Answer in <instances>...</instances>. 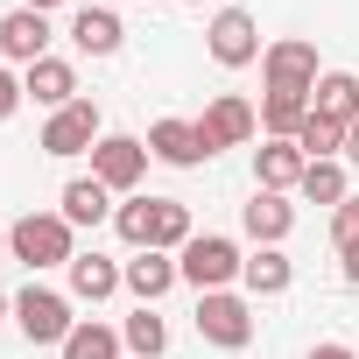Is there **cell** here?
<instances>
[{"mask_svg":"<svg viewBox=\"0 0 359 359\" xmlns=\"http://www.w3.org/2000/svg\"><path fill=\"white\" fill-rule=\"evenodd\" d=\"M8 254H15L22 268H71V261H78L71 219H64V212H22V219L8 226Z\"/></svg>","mask_w":359,"mask_h":359,"instance_id":"1","label":"cell"},{"mask_svg":"<svg viewBox=\"0 0 359 359\" xmlns=\"http://www.w3.org/2000/svg\"><path fill=\"white\" fill-rule=\"evenodd\" d=\"M15 324H22V338L29 345H64L71 331H78V317H71V296H57V289H22L15 296Z\"/></svg>","mask_w":359,"mask_h":359,"instance_id":"2","label":"cell"},{"mask_svg":"<svg viewBox=\"0 0 359 359\" xmlns=\"http://www.w3.org/2000/svg\"><path fill=\"white\" fill-rule=\"evenodd\" d=\"M176 268H184V282L205 296V289H226V282H233L247 261H240V247H233V240H219V233H198V240L184 247V261H176Z\"/></svg>","mask_w":359,"mask_h":359,"instance_id":"3","label":"cell"},{"mask_svg":"<svg viewBox=\"0 0 359 359\" xmlns=\"http://www.w3.org/2000/svg\"><path fill=\"white\" fill-rule=\"evenodd\" d=\"M205 50H212V64L247 71V64L261 57V29H254V15H247V8H219L212 29H205Z\"/></svg>","mask_w":359,"mask_h":359,"instance_id":"4","label":"cell"},{"mask_svg":"<svg viewBox=\"0 0 359 359\" xmlns=\"http://www.w3.org/2000/svg\"><path fill=\"white\" fill-rule=\"evenodd\" d=\"M198 338H212V345L240 352V345L254 338V310H247L233 289H205V296H198Z\"/></svg>","mask_w":359,"mask_h":359,"instance_id":"5","label":"cell"},{"mask_svg":"<svg viewBox=\"0 0 359 359\" xmlns=\"http://www.w3.org/2000/svg\"><path fill=\"white\" fill-rule=\"evenodd\" d=\"M92 176H99L106 191H127V198H134V184L148 176V141H134V134H99Z\"/></svg>","mask_w":359,"mask_h":359,"instance_id":"6","label":"cell"},{"mask_svg":"<svg viewBox=\"0 0 359 359\" xmlns=\"http://www.w3.org/2000/svg\"><path fill=\"white\" fill-rule=\"evenodd\" d=\"M261 71H268V92H303V99H310L317 78H324V71H317V50H310L303 36L268 43V50H261Z\"/></svg>","mask_w":359,"mask_h":359,"instance_id":"7","label":"cell"},{"mask_svg":"<svg viewBox=\"0 0 359 359\" xmlns=\"http://www.w3.org/2000/svg\"><path fill=\"white\" fill-rule=\"evenodd\" d=\"M254 127H261V113L247 106V99H233V92H219L205 113H198V134H205V148L219 155V148H247L254 141Z\"/></svg>","mask_w":359,"mask_h":359,"instance_id":"8","label":"cell"},{"mask_svg":"<svg viewBox=\"0 0 359 359\" xmlns=\"http://www.w3.org/2000/svg\"><path fill=\"white\" fill-rule=\"evenodd\" d=\"M85 148H99V106L92 99H71L64 113H50L43 155H85Z\"/></svg>","mask_w":359,"mask_h":359,"instance_id":"9","label":"cell"},{"mask_svg":"<svg viewBox=\"0 0 359 359\" xmlns=\"http://www.w3.org/2000/svg\"><path fill=\"white\" fill-rule=\"evenodd\" d=\"M148 155H155V162H169V169H198L212 148H205L198 120H155V127H148Z\"/></svg>","mask_w":359,"mask_h":359,"instance_id":"10","label":"cell"},{"mask_svg":"<svg viewBox=\"0 0 359 359\" xmlns=\"http://www.w3.org/2000/svg\"><path fill=\"white\" fill-rule=\"evenodd\" d=\"M0 57H8V64H43L50 57V15L15 8L8 22H0Z\"/></svg>","mask_w":359,"mask_h":359,"instance_id":"11","label":"cell"},{"mask_svg":"<svg viewBox=\"0 0 359 359\" xmlns=\"http://www.w3.org/2000/svg\"><path fill=\"white\" fill-rule=\"evenodd\" d=\"M303 169H310V155H303L296 141H261V148H254V176H261V191H282V198H289V191L303 184Z\"/></svg>","mask_w":359,"mask_h":359,"instance_id":"12","label":"cell"},{"mask_svg":"<svg viewBox=\"0 0 359 359\" xmlns=\"http://www.w3.org/2000/svg\"><path fill=\"white\" fill-rule=\"evenodd\" d=\"M240 226H247V240H254V247H275V240H289L296 205H289L282 191H254V205L240 212Z\"/></svg>","mask_w":359,"mask_h":359,"instance_id":"13","label":"cell"},{"mask_svg":"<svg viewBox=\"0 0 359 359\" xmlns=\"http://www.w3.org/2000/svg\"><path fill=\"white\" fill-rule=\"evenodd\" d=\"M22 92H29L36 106H50V113H64V106L78 99V71H71L64 57H43V64H29V78H22Z\"/></svg>","mask_w":359,"mask_h":359,"instance_id":"14","label":"cell"},{"mask_svg":"<svg viewBox=\"0 0 359 359\" xmlns=\"http://www.w3.org/2000/svg\"><path fill=\"white\" fill-rule=\"evenodd\" d=\"M71 43H78L85 57H113V50L127 43V29H120L113 8H78V15H71Z\"/></svg>","mask_w":359,"mask_h":359,"instance_id":"15","label":"cell"},{"mask_svg":"<svg viewBox=\"0 0 359 359\" xmlns=\"http://www.w3.org/2000/svg\"><path fill=\"white\" fill-rule=\"evenodd\" d=\"M176 282H184V268H176L169 254H155V247H141V254L127 261V289H134L141 303H155V296H169Z\"/></svg>","mask_w":359,"mask_h":359,"instance_id":"16","label":"cell"},{"mask_svg":"<svg viewBox=\"0 0 359 359\" xmlns=\"http://www.w3.org/2000/svg\"><path fill=\"white\" fill-rule=\"evenodd\" d=\"M113 289H127V268H113L106 254H78L71 261V296L78 303H106Z\"/></svg>","mask_w":359,"mask_h":359,"instance_id":"17","label":"cell"},{"mask_svg":"<svg viewBox=\"0 0 359 359\" xmlns=\"http://www.w3.org/2000/svg\"><path fill=\"white\" fill-rule=\"evenodd\" d=\"M310 113H324V120L352 127V120H359V78H352V71H324V78H317V92H310Z\"/></svg>","mask_w":359,"mask_h":359,"instance_id":"18","label":"cell"},{"mask_svg":"<svg viewBox=\"0 0 359 359\" xmlns=\"http://www.w3.org/2000/svg\"><path fill=\"white\" fill-rule=\"evenodd\" d=\"M64 219H71V226H99V219H113V191L99 184V176H71V184H64Z\"/></svg>","mask_w":359,"mask_h":359,"instance_id":"19","label":"cell"},{"mask_svg":"<svg viewBox=\"0 0 359 359\" xmlns=\"http://www.w3.org/2000/svg\"><path fill=\"white\" fill-rule=\"evenodd\" d=\"M303 120H310V99H303V92H268V99H261V134H268V141H296Z\"/></svg>","mask_w":359,"mask_h":359,"instance_id":"20","label":"cell"},{"mask_svg":"<svg viewBox=\"0 0 359 359\" xmlns=\"http://www.w3.org/2000/svg\"><path fill=\"white\" fill-rule=\"evenodd\" d=\"M240 282H247L254 296H282V289L296 282V268H289V254H282V247H261V254H247Z\"/></svg>","mask_w":359,"mask_h":359,"instance_id":"21","label":"cell"},{"mask_svg":"<svg viewBox=\"0 0 359 359\" xmlns=\"http://www.w3.org/2000/svg\"><path fill=\"white\" fill-rule=\"evenodd\" d=\"M120 345H127L134 359H162V352H169V324L155 317V303H141V310L120 324Z\"/></svg>","mask_w":359,"mask_h":359,"instance_id":"22","label":"cell"},{"mask_svg":"<svg viewBox=\"0 0 359 359\" xmlns=\"http://www.w3.org/2000/svg\"><path fill=\"white\" fill-rule=\"evenodd\" d=\"M296 148H303L310 162H338V155H345V127L324 120V113H310V120L296 127Z\"/></svg>","mask_w":359,"mask_h":359,"instance_id":"23","label":"cell"},{"mask_svg":"<svg viewBox=\"0 0 359 359\" xmlns=\"http://www.w3.org/2000/svg\"><path fill=\"white\" fill-rule=\"evenodd\" d=\"M64 359H120V331H113V324L78 317V331L64 338Z\"/></svg>","mask_w":359,"mask_h":359,"instance_id":"24","label":"cell"},{"mask_svg":"<svg viewBox=\"0 0 359 359\" xmlns=\"http://www.w3.org/2000/svg\"><path fill=\"white\" fill-rule=\"evenodd\" d=\"M296 191H303L310 205H331V212H338V205L352 198V191H345V162H310V169H303V184H296Z\"/></svg>","mask_w":359,"mask_h":359,"instance_id":"25","label":"cell"},{"mask_svg":"<svg viewBox=\"0 0 359 359\" xmlns=\"http://www.w3.org/2000/svg\"><path fill=\"white\" fill-rule=\"evenodd\" d=\"M113 226H120V240H127V247L141 254V247L155 240V198H127V205L113 212Z\"/></svg>","mask_w":359,"mask_h":359,"instance_id":"26","label":"cell"},{"mask_svg":"<svg viewBox=\"0 0 359 359\" xmlns=\"http://www.w3.org/2000/svg\"><path fill=\"white\" fill-rule=\"evenodd\" d=\"M331 240H338V254H352V247H359V198H345V205L331 212Z\"/></svg>","mask_w":359,"mask_h":359,"instance_id":"27","label":"cell"},{"mask_svg":"<svg viewBox=\"0 0 359 359\" xmlns=\"http://www.w3.org/2000/svg\"><path fill=\"white\" fill-rule=\"evenodd\" d=\"M22 99H29V92H22V78H15V71H0V120H8Z\"/></svg>","mask_w":359,"mask_h":359,"instance_id":"28","label":"cell"},{"mask_svg":"<svg viewBox=\"0 0 359 359\" xmlns=\"http://www.w3.org/2000/svg\"><path fill=\"white\" fill-rule=\"evenodd\" d=\"M310 359H359L352 345H310Z\"/></svg>","mask_w":359,"mask_h":359,"instance_id":"29","label":"cell"},{"mask_svg":"<svg viewBox=\"0 0 359 359\" xmlns=\"http://www.w3.org/2000/svg\"><path fill=\"white\" fill-rule=\"evenodd\" d=\"M338 261H345V282L359 289V247H352V254H338Z\"/></svg>","mask_w":359,"mask_h":359,"instance_id":"30","label":"cell"},{"mask_svg":"<svg viewBox=\"0 0 359 359\" xmlns=\"http://www.w3.org/2000/svg\"><path fill=\"white\" fill-rule=\"evenodd\" d=\"M345 162H359V120L345 127Z\"/></svg>","mask_w":359,"mask_h":359,"instance_id":"31","label":"cell"},{"mask_svg":"<svg viewBox=\"0 0 359 359\" xmlns=\"http://www.w3.org/2000/svg\"><path fill=\"white\" fill-rule=\"evenodd\" d=\"M22 8H36V15H50V8H64V0H22Z\"/></svg>","mask_w":359,"mask_h":359,"instance_id":"32","label":"cell"},{"mask_svg":"<svg viewBox=\"0 0 359 359\" xmlns=\"http://www.w3.org/2000/svg\"><path fill=\"white\" fill-rule=\"evenodd\" d=\"M8 310H15V303H8V296H0V317H8Z\"/></svg>","mask_w":359,"mask_h":359,"instance_id":"33","label":"cell"},{"mask_svg":"<svg viewBox=\"0 0 359 359\" xmlns=\"http://www.w3.org/2000/svg\"><path fill=\"white\" fill-rule=\"evenodd\" d=\"M0 247H8V226H0Z\"/></svg>","mask_w":359,"mask_h":359,"instance_id":"34","label":"cell"},{"mask_svg":"<svg viewBox=\"0 0 359 359\" xmlns=\"http://www.w3.org/2000/svg\"><path fill=\"white\" fill-rule=\"evenodd\" d=\"M191 8H205V0H191Z\"/></svg>","mask_w":359,"mask_h":359,"instance_id":"35","label":"cell"}]
</instances>
